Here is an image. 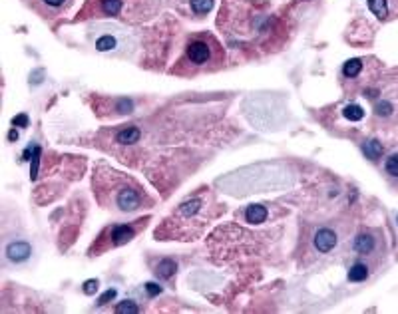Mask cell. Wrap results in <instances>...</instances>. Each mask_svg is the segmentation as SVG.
<instances>
[{
	"mask_svg": "<svg viewBox=\"0 0 398 314\" xmlns=\"http://www.w3.org/2000/svg\"><path fill=\"white\" fill-rule=\"evenodd\" d=\"M94 187L96 191L114 189V197H110L108 205H114L124 213H132L146 203V193L134 179H128L110 169H106V175H102L100 171L94 175Z\"/></svg>",
	"mask_w": 398,
	"mask_h": 314,
	"instance_id": "cell-1",
	"label": "cell"
},
{
	"mask_svg": "<svg viewBox=\"0 0 398 314\" xmlns=\"http://www.w3.org/2000/svg\"><path fill=\"white\" fill-rule=\"evenodd\" d=\"M217 50V44L213 42V38H194L188 46V60L194 66H207L213 60V54Z\"/></svg>",
	"mask_w": 398,
	"mask_h": 314,
	"instance_id": "cell-2",
	"label": "cell"
},
{
	"mask_svg": "<svg viewBox=\"0 0 398 314\" xmlns=\"http://www.w3.org/2000/svg\"><path fill=\"white\" fill-rule=\"evenodd\" d=\"M138 229L134 225H118L114 229H110V247H120L130 243L136 237Z\"/></svg>",
	"mask_w": 398,
	"mask_h": 314,
	"instance_id": "cell-3",
	"label": "cell"
},
{
	"mask_svg": "<svg viewBox=\"0 0 398 314\" xmlns=\"http://www.w3.org/2000/svg\"><path fill=\"white\" fill-rule=\"evenodd\" d=\"M337 233L335 231H331V229H319L317 233H315V239H313V243H315V249L319 251V253H331L335 247H337Z\"/></svg>",
	"mask_w": 398,
	"mask_h": 314,
	"instance_id": "cell-4",
	"label": "cell"
},
{
	"mask_svg": "<svg viewBox=\"0 0 398 314\" xmlns=\"http://www.w3.org/2000/svg\"><path fill=\"white\" fill-rule=\"evenodd\" d=\"M32 255V247L26 241H14L6 247V259L12 263H22Z\"/></svg>",
	"mask_w": 398,
	"mask_h": 314,
	"instance_id": "cell-5",
	"label": "cell"
},
{
	"mask_svg": "<svg viewBox=\"0 0 398 314\" xmlns=\"http://www.w3.org/2000/svg\"><path fill=\"white\" fill-rule=\"evenodd\" d=\"M142 138V132L136 128V126H130V128H124L118 136H116V142L122 144V146H134L138 144Z\"/></svg>",
	"mask_w": 398,
	"mask_h": 314,
	"instance_id": "cell-6",
	"label": "cell"
},
{
	"mask_svg": "<svg viewBox=\"0 0 398 314\" xmlns=\"http://www.w3.org/2000/svg\"><path fill=\"white\" fill-rule=\"evenodd\" d=\"M267 217H269V211H267L263 205H249L247 211H245V219H247V223H253V225L263 223Z\"/></svg>",
	"mask_w": 398,
	"mask_h": 314,
	"instance_id": "cell-7",
	"label": "cell"
},
{
	"mask_svg": "<svg viewBox=\"0 0 398 314\" xmlns=\"http://www.w3.org/2000/svg\"><path fill=\"white\" fill-rule=\"evenodd\" d=\"M355 249H357L361 255H369V253H373V249H375V239H373L369 233H363V235H359V237L355 239Z\"/></svg>",
	"mask_w": 398,
	"mask_h": 314,
	"instance_id": "cell-8",
	"label": "cell"
},
{
	"mask_svg": "<svg viewBox=\"0 0 398 314\" xmlns=\"http://www.w3.org/2000/svg\"><path fill=\"white\" fill-rule=\"evenodd\" d=\"M367 279H369V267H367V265L357 263V265L351 267V271H349V281H353V283H363V281H367Z\"/></svg>",
	"mask_w": 398,
	"mask_h": 314,
	"instance_id": "cell-9",
	"label": "cell"
},
{
	"mask_svg": "<svg viewBox=\"0 0 398 314\" xmlns=\"http://www.w3.org/2000/svg\"><path fill=\"white\" fill-rule=\"evenodd\" d=\"M176 271H178V265H176V261H172V259H164V261H160V265H158V275L162 277V279H172L174 275H176Z\"/></svg>",
	"mask_w": 398,
	"mask_h": 314,
	"instance_id": "cell-10",
	"label": "cell"
},
{
	"mask_svg": "<svg viewBox=\"0 0 398 314\" xmlns=\"http://www.w3.org/2000/svg\"><path fill=\"white\" fill-rule=\"evenodd\" d=\"M102 12L108 16H118L124 10V2L122 0H102Z\"/></svg>",
	"mask_w": 398,
	"mask_h": 314,
	"instance_id": "cell-11",
	"label": "cell"
},
{
	"mask_svg": "<svg viewBox=\"0 0 398 314\" xmlns=\"http://www.w3.org/2000/svg\"><path fill=\"white\" fill-rule=\"evenodd\" d=\"M369 8L373 10L375 16H379L381 20H385L389 16V2L387 0H369Z\"/></svg>",
	"mask_w": 398,
	"mask_h": 314,
	"instance_id": "cell-12",
	"label": "cell"
},
{
	"mask_svg": "<svg viewBox=\"0 0 398 314\" xmlns=\"http://www.w3.org/2000/svg\"><path fill=\"white\" fill-rule=\"evenodd\" d=\"M361 70H363V62H361L359 58H353V60H349V62L343 66V74H345L347 78H357V76L361 74Z\"/></svg>",
	"mask_w": 398,
	"mask_h": 314,
	"instance_id": "cell-13",
	"label": "cell"
},
{
	"mask_svg": "<svg viewBox=\"0 0 398 314\" xmlns=\"http://www.w3.org/2000/svg\"><path fill=\"white\" fill-rule=\"evenodd\" d=\"M365 154H367L369 159H379V157L383 156V144L377 142V140H369L365 144Z\"/></svg>",
	"mask_w": 398,
	"mask_h": 314,
	"instance_id": "cell-14",
	"label": "cell"
},
{
	"mask_svg": "<svg viewBox=\"0 0 398 314\" xmlns=\"http://www.w3.org/2000/svg\"><path fill=\"white\" fill-rule=\"evenodd\" d=\"M343 114H345V118H347V120H351V122H361V120L365 118V110H363L361 106H357V104H351V106H347Z\"/></svg>",
	"mask_w": 398,
	"mask_h": 314,
	"instance_id": "cell-15",
	"label": "cell"
},
{
	"mask_svg": "<svg viewBox=\"0 0 398 314\" xmlns=\"http://www.w3.org/2000/svg\"><path fill=\"white\" fill-rule=\"evenodd\" d=\"M112 48H116V38L114 36H102L96 40V50L98 52H110Z\"/></svg>",
	"mask_w": 398,
	"mask_h": 314,
	"instance_id": "cell-16",
	"label": "cell"
},
{
	"mask_svg": "<svg viewBox=\"0 0 398 314\" xmlns=\"http://www.w3.org/2000/svg\"><path fill=\"white\" fill-rule=\"evenodd\" d=\"M213 6V0H192V8L196 14H207Z\"/></svg>",
	"mask_w": 398,
	"mask_h": 314,
	"instance_id": "cell-17",
	"label": "cell"
},
{
	"mask_svg": "<svg viewBox=\"0 0 398 314\" xmlns=\"http://www.w3.org/2000/svg\"><path fill=\"white\" fill-rule=\"evenodd\" d=\"M138 311H140V309L136 307V303H134V301H124V303H120V305L116 307V313H118V314H126V313H128V314H136Z\"/></svg>",
	"mask_w": 398,
	"mask_h": 314,
	"instance_id": "cell-18",
	"label": "cell"
},
{
	"mask_svg": "<svg viewBox=\"0 0 398 314\" xmlns=\"http://www.w3.org/2000/svg\"><path fill=\"white\" fill-rule=\"evenodd\" d=\"M375 112H377V116L389 118V116L395 112V108H393V104H389V102H379L377 108H375Z\"/></svg>",
	"mask_w": 398,
	"mask_h": 314,
	"instance_id": "cell-19",
	"label": "cell"
},
{
	"mask_svg": "<svg viewBox=\"0 0 398 314\" xmlns=\"http://www.w3.org/2000/svg\"><path fill=\"white\" fill-rule=\"evenodd\" d=\"M387 171L393 177H398V154H395V156H391L387 159Z\"/></svg>",
	"mask_w": 398,
	"mask_h": 314,
	"instance_id": "cell-20",
	"label": "cell"
},
{
	"mask_svg": "<svg viewBox=\"0 0 398 314\" xmlns=\"http://www.w3.org/2000/svg\"><path fill=\"white\" fill-rule=\"evenodd\" d=\"M98 287H100V285H98V281H86V283H84V293L92 297V295H96V293H98Z\"/></svg>",
	"mask_w": 398,
	"mask_h": 314,
	"instance_id": "cell-21",
	"label": "cell"
},
{
	"mask_svg": "<svg viewBox=\"0 0 398 314\" xmlns=\"http://www.w3.org/2000/svg\"><path fill=\"white\" fill-rule=\"evenodd\" d=\"M146 291H148L150 297H158V295L162 293V287H158V285H154V283H148V285H146Z\"/></svg>",
	"mask_w": 398,
	"mask_h": 314,
	"instance_id": "cell-22",
	"label": "cell"
},
{
	"mask_svg": "<svg viewBox=\"0 0 398 314\" xmlns=\"http://www.w3.org/2000/svg\"><path fill=\"white\" fill-rule=\"evenodd\" d=\"M12 124L18 126V128H26V126H28V118H26L24 114H22V116H16V118L12 120Z\"/></svg>",
	"mask_w": 398,
	"mask_h": 314,
	"instance_id": "cell-23",
	"label": "cell"
},
{
	"mask_svg": "<svg viewBox=\"0 0 398 314\" xmlns=\"http://www.w3.org/2000/svg\"><path fill=\"white\" fill-rule=\"evenodd\" d=\"M114 297H116V291H114V289H110V291H108V293H106V295L100 299V303H98V305H108V303H110Z\"/></svg>",
	"mask_w": 398,
	"mask_h": 314,
	"instance_id": "cell-24",
	"label": "cell"
},
{
	"mask_svg": "<svg viewBox=\"0 0 398 314\" xmlns=\"http://www.w3.org/2000/svg\"><path fill=\"white\" fill-rule=\"evenodd\" d=\"M44 4H48V6H52V8H58V6H62L64 4V0H42Z\"/></svg>",
	"mask_w": 398,
	"mask_h": 314,
	"instance_id": "cell-25",
	"label": "cell"
},
{
	"mask_svg": "<svg viewBox=\"0 0 398 314\" xmlns=\"http://www.w3.org/2000/svg\"><path fill=\"white\" fill-rule=\"evenodd\" d=\"M8 138H10L12 142H14V140H18V132H16V130H12V132L8 134Z\"/></svg>",
	"mask_w": 398,
	"mask_h": 314,
	"instance_id": "cell-26",
	"label": "cell"
}]
</instances>
